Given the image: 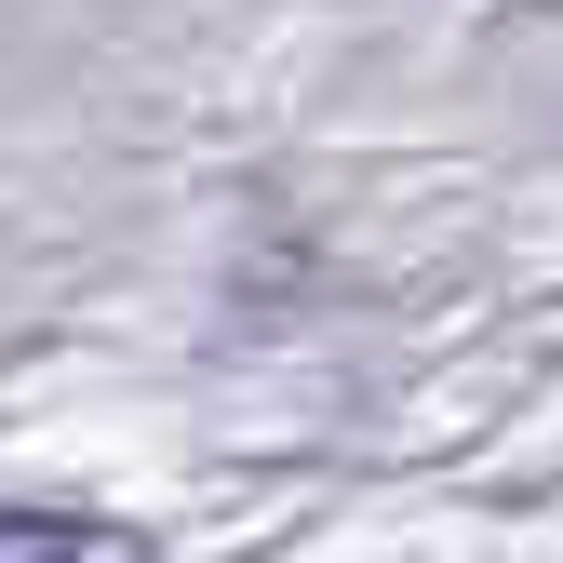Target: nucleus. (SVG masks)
<instances>
[{"label":"nucleus","instance_id":"nucleus-1","mask_svg":"<svg viewBox=\"0 0 563 563\" xmlns=\"http://www.w3.org/2000/svg\"><path fill=\"white\" fill-rule=\"evenodd\" d=\"M0 563H148V537L108 510H0Z\"/></svg>","mask_w":563,"mask_h":563}]
</instances>
